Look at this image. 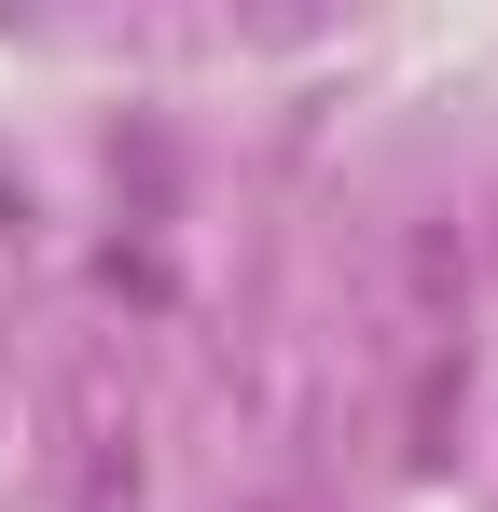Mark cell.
Instances as JSON below:
<instances>
[{"label": "cell", "mask_w": 498, "mask_h": 512, "mask_svg": "<svg viewBox=\"0 0 498 512\" xmlns=\"http://www.w3.org/2000/svg\"><path fill=\"white\" fill-rule=\"evenodd\" d=\"M83 512H139V471H125V457H97V471H83Z\"/></svg>", "instance_id": "obj_1"}]
</instances>
